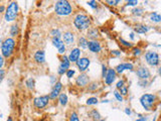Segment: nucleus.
I'll return each mask as SVG.
<instances>
[{
	"mask_svg": "<svg viewBox=\"0 0 161 121\" xmlns=\"http://www.w3.org/2000/svg\"><path fill=\"white\" fill-rule=\"evenodd\" d=\"M55 11L59 16H67L73 12V7L69 1L66 0H59L55 4Z\"/></svg>",
	"mask_w": 161,
	"mask_h": 121,
	"instance_id": "obj_1",
	"label": "nucleus"
},
{
	"mask_svg": "<svg viewBox=\"0 0 161 121\" xmlns=\"http://www.w3.org/2000/svg\"><path fill=\"white\" fill-rule=\"evenodd\" d=\"M74 24L79 30L83 31L86 29H89L91 26V19L90 17L86 14L83 13H79L76 15L74 19Z\"/></svg>",
	"mask_w": 161,
	"mask_h": 121,
	"instance_id": "obj_2",
	"label": "nucleus"
},
{
	"mask_svg": "<svg viewBox=\"0 0 161 121\" xmlns=\"http://www.w3.org/2000/svg\"><path fill=\"white\" fill-rule=\"evenodd\" d=\"M14 49H15V41L12 37H7L2 41L1 54L4 58H9L13 54Z\"/></svg>",
	"mask_w": 161,
	"mask_h": 121,
	"instance_id": "obj_3",
	"label": "nucleus"
},
{
	"mask_svg": "<svg viewBox=\"0 0 161 121\" xmlns=\"http://www.w3.org/2000/svg\"><path fill=\"white\" fill-rule=\"evenodd\" d=\"M18 15V3L15 1H12L8 5L5 12V20L6 21H13Z\"/></svg>",
	"mask_w": 161,
	"mask_h": 121,
	"instance_id": "obj_4",
	"label": "nucleus"
},
{
	"mask_svg": "<svg viewBox=\"0 0 161 121\" xmlns=\"http://www.w3.org/2000/svg\"><path fill=\"white\" fill-rule=\"evenodd\" d=\"M156 96L153 94H144L141 96L140 103L145 110H151L153 107V104L155 103Z\"/></svg>",
	"mask_w": 161,
	"mask_h": 121,
	"instance_id": "obj_5",
	"label": "nucleus"
},
{
	"mask_svg": "<svg viewBox=\"0 0 161 121\" xmlns=\"http://www.w3.org/2000/svg\"><path fill=\"white\" fill-rule=\"evenodd\" d=\"M145 60L147 62L148 65L152 66V67H156L159 65L160 63V59H159V55L157 54L156 52H147L145 54Z\"/></svg>",
	"mask_w": 161,
	"mask_h": 121,
	"instance_id": "obj_6",
	"label": "nucleus"
},
{
	"mask_svg": "<svg viewBox=\"0 0 161 121\" xmlns=\"http://www.w3.org/2000/svg\"><path fill=\"white\" fill-rule=\"evenodd\" d=\"M71 62L69 60V57H67L66 55H63L62 57V60H60V65L58 69V74L59 75H63L64 73H67L70 70Z\"/></svg>",
	"mask_w": 161,
	"mask_h": 121,
	"instance_id": "obj_7",
	"label": "nucleus"
},
{
	"mask_svg": "<svg viewBox=\"0 0 161 121\" xmlns=\"http://www.w3.org/2000/svg\"><path fill=\"white\" fill-rule=\"evenodd\" d=\"M49 100H51V98H49V95L40 96V97H37V98L34 99L33 104H34V106L36 108L42 109V108H44L45 106L48 104Z\"/></svg>",
	"mask_w": 161,
	"mask_h": 121,
	"instance_id": "obj_8",
	"label": "nucleus"
},
{
	"mask_svg": "<svg viewBox=\"0 0 161 121\" xmlns=\"http://www.w3.org/2000/svg\"><path fill=\"white\" fill-rule=\"evenodd\" d=\"M76 64H77V67H78L79 71H80L81 73H85L86 71L89 69V66H90V64H91V60L89 58L84 57V58H81L80 60H79Z\"/></svg>",
	"mask_w": 161,
	"mask_h": 121,
	"instance_id": "obj_9",
	"label": "nucleus"
},
{
	"mask_svg": "<svg viewBox=\"0 0 161 121\" xmlns=\"http://www.w3.org/2000/svg\"><path fill=\"white\" fill-rule=\"evenodd\" d=\"M52 45H55V47L58 49V51H59V55H64V52H66V45H64V42L62 40L60 37H52Z\"/></svg>",
	"mask_w": 161,
	"mask_h": 121,
	"instance_id": "obj_10",
	"label": "nucleus"
},
{
	"mask_svg": "<svg viewBox=\"0 0 161 121\" xmlns=\"http://www.w3.org/2000/svg\"><path fill=\"white\" fill-rule=\"evenodd\" d=\"M136 75H137V77L140 80H147V79H149V78H150V76H151L150 71L146 67L138 68L137 72H136Z\"/></svg>",
	"mask_w": 161,
	"mask_h": 121,
	"instance_id": "obj_11",
	"label": "nucleus"
},
{
	"mask_svg": "<svg viewBox=\"0 0 161 121\" xmlns=\"http://www.w3.org/2000/svg\"><path fill=\"white\" fill-rule=\"evenodd\" d=\"M89 83H90V78L85 73H82L76 80V84L79 87H86Z\"/></svg>",
	"mask_w": 161,
	"mask_h": 121,
	"instance_id": "obj_12",
	"label": "nucleus"
},
{
	"mask_svg": "<svg viewBox=\"0 0 161 121\" xmlns=\"http://www.w3.org/2000/svg\"><path fill=\"white\" fill-rule=\"evenodd\" d=\"M63 89V84L60 83V82H56L55 84V86H53L52 92L49 93V98L51 99H56V97H59L60 95V91H62Z\"/></svg>",
	"mask_w": 161,
	"mask_h": 121,
	"instance_id": "obj_13",
	"label": "nucleus"
},
{
	"mask_svg": "<svg viewBox=\"0 0 161 121\" xmlns=\"http://www.w3.org/2000/svg\"><path fill=\"white\" fill-rule=\"evenodd\" d=\"M81 49L79 48H75L71 51L69 55V60L71 63H77L81 58Z\"/></svg>",
	"mask_w": 161,
	"mask_h": 121,
	"instance_id": "obj_14",
	"label": "nucleus"
},
{
	"mask_svg": "<svg viewBox=\"0 0 161 121\" xmlns=\"http://www.w3.org/2000/svg\"><path fill=\"white\" fill-rule=\"evenodd\" d=\"M116 70L115 69H108V72L105 77V83L107 85H111L113 84V82L116 80Z\"/></svg>",
	"mask_w": 161,
	"mask_h": 121,
	"instance_id": "obj_15",
	"label": "nucleus"
},
{
	"mask_svg": "<svg viewBox=\"0 0 161 121\" xmlns=\"http://www.w3.org/2000/svg\"><path fill=\"white\" fill-rule=\"evenodd\" d=\"M89 51L92 52V53H100L102 49V47H101V44H100V41H89Z\"/></svg>",
	"mask_w": 161,
	"mask_h": 121,
	"instance_id": "obj_16",
	"label": "nucleus"
},
{
	"mask_svg": "<svg viewBox=\"0 0 161 121\" xmlns=\"http://www.w3.org/2000/svg\"><path fill=\"white\" fill-rule=\"evenodd\" d=\"M63 41L67 45H71L75 42V34L71 31H66L63 35Z\"/></svg>",
	"mask_w": 161,
	"mask_h": 121,
	"instance_id": "obj_17",
	"label": "nucleus"
},
{
	"mask_svg": "<svg viewBox=\"0 0 161 121\" xmlns=\"http://www.w3.org/2000/svg\"><path fill=\"white\" fill-rule=\"evenodd\" d=\"M34 60L38 64H44L45 63V54L42 49H39L34 54Z\"/></svg>",
	"mask_w": 161,
	"mask_h": 121,
	"instance_id": "obj_18",
	"label": "nucleus"
},
{
	"mask_svg": "<svg viewBox=\"0 0 161 121\" xmlns=\"http://www.w3.org/2000/svg\"><path fill=\"white\" fill-rule=\"evenodd\" d=\"M88 37L91 38V41H97V38L99 37L98 29H97V28H95V27L89 28V30H88Z\"/></svg>",
	"mask_w": 161,
	"mask_h": 121,
	"instance_id": "obj_19",
	"label": "nucleus"
},
{
	"mask_svg": "<svg viewBox=\"0 0 161 121\" xmlns=\"http://www.w3.org/2000/svg\"><path fill=\"white\" fill-rule=\"evenodd\" d=\"M134 30L136 31L137 33H146L147 31L149 30V27L147 25H144V24H137V25L135 26Z\"/></svg>",
	"mask_w": 161,
	"mask_h": 121,
	"instance_id": "obj_20",
	"label": "nucleus"
},
{
	"mask_svg": "<svg viewBox=\"0 0 161 121\" xmlns=\"http://www.w3.org/2000/svg\"><path fill=\"white\" fill-rule=\"evenodd\" d=\"M78 45L82 49H87L89 45V41L84 37H81L78 41Z\"/></svg>",
	"mask_w": 161,
	"mask_h": 121,
	"instance_id": "obj_21",
	"label": "nucleus"
},
{
	"mask_svg": "<svg viewBox=\"0 0 161 121\" xmlns=\"http://www.w3.org/2000/svg\"><path fill=\"white\" fill-rule=\"evenodd\" d=\"M89 116H90L93 120H96V121H100V120H101V115H100V113L97 111L96 109L91 110V111L89 112Z\"/></svg>",
	"mask_w": 161,
	"mask_h": 121,
	"instance_id": "obj_22",
	"label": "nucleus"
},
{
	"mask_svg": "<svg viewBox=\"0 0 161 121\" xmlns=\"http://www.w3.org/2000/svg\"><path fill=\"white\" fill-rule=\"evenodd\" d=\"M149 17H150V20H151L152 22L158 23V22H160V21H161V15L157 13V12H152L149 15Z\"/></svg>",
	"mask_w": 161,
	"mask_h": 121,
	"instance_id": "obj_23",
	"label": "nucleus"
},
{
	"mask_svg": "<svg viewBox=\"0 0 161 121\" xmlns=\"http://www.w3.org/2000/svg\"><path fill=\"white\" fill-rule=\"evenodd\" d=\"M67 94H64V93H62L59 96V104L60 105H63V106H66L67 104Z\"/></svg>",
	"mask_w": 161,
	"mask_h": 121,
	"instance_id": "obj_24",
	"label": "nucleus"
},
{
	"mask_svg": "<svg viewBox=\"0 0 161 121\" xmlns=\"http://www.w3.org/2000/svg\"><path fill=\"white\" fill-rule=\"evenodd\" d=\"M18 33H19L18 25H17V24H13L11 28H10V35H11V37H16V35L18 34Z\"/></svg>",
	"mask_w": 161,
	"mask_h": 121,
	"instance_id": "obj_25",
	"label": "nucleus"
},
{
	"mask_svg": "<svg viewBox=\"0 0 161 121\" xmlns=\"http://www.w3.org/2000/svg\"><path fill=\"white\" fill-rule=\"evenodd\" d=\"M25 85L29 90H33L34 89V80L32 79V78H28V79L25 81Z\"/></svg>",
	"mask_w": 161,
	"mask_h": 121,
	"instance_id": "obj_26",
	"label": "nucleus"
},
{
	"mask_svg": "<svg viewBox=\"0 0 161 121\" xmlns=\"http://www.w3.org/2000/svg\"><path fill=\"white\" fill-rule=\"evenodd\" d=\"M143 12H144V10H143V8H141V7H137V8H134L133 10H132V13H133L134 15H137V16L142 15Z\"/></svg>",
	"mask_w": 161,
	"mask_h": 121,
	"instance_id": "obj_27",
	"label": "nucleus"
},
{
	"mask_svg": "<svg viewBox=\"0 0 161 121\" xmlns=\"http://www.w3.org/2000/svg\"><path fill=\"white\" fill-rule=\"evenodd\" d=\"M98 102H99L98 98L91 97L87 100V105H96V104H98Z\"/></svg>",
	"mask_w": 161,
	"mask_h": 121,
	"instance_id": "obj_28",
	"label": "nucleus"
},
{
	"mask_svg": "<svg viewBox=\"0 0 161 121\" xmlns=\"http://www.w3.org/2000/svg\"><path fill=\"white\" fill-rule=\"evenodd\" d=\"M114 96H115V98H116L119 102H122V101H123V95L121 94L118 90L114 91Z\"/></svg>",
	"mask_w": 161,
	"mask_h": 121,
	"instance_id": "obj_29",
	"label": "nucleus"
},
{
	"mask_svg": "<svg viewBox=\"0 0 161 121\" xmlns=\"http://www.w3.org/2000/svg\"><path fill=\"white\" fill-rule=\"evenodd\" d=\"M115 70H116V72L118 74H122L124 71H125V68H124V63L123 64H120V65H118L116 68H115Z\"/></svg>",
	"mask_w": 161,
	"mask_h": 121,
	"instance_id": "obj_30",
	"label": "nucleus"
},
{
	"mask_svg": "<svg viewBox=\"0 0 161 121\" xmlns=\"http://www.w3.org/2000/svg\"><path fill=\"white\" fill-rule=\"evenodd\" d=\"M51 33L52 34V37H60V31L59 28H53V29L51 31Z\"/></svg>",
	"mask_w": 161,
	"mask_h": 121,
	"instance_id": "obj_31",
	"label": "nucleus"
},
{
	"mask_svg": "<svg viewBox=\"0 0 161 121\" xmlns=\"http://www.w3.org/2000/svg\"><path fill=\"white\" fill-rule=\"evenodd\" d=\"M119 41H120L121 44L124 45V47H126V48H132V47H133V45H132L131 42L126 41L125 40H123V38H119Z\"/></svg>",
	"mask_w": 161,
	"mask_h": 121,
	"instance_id": "obj_32",
	"label": "nucleus"
},
{
	"mask_svg": "<svg viewBox=\"0 0 161 121\" xmlns=\"http://www.w3.org/2000/svg\"><path fill=\"white\" fill-rule=\"evenodd\" d=\"M70 121H80L79 119V116L76 112H71V117H70Z\"/></svg>",
	"mask_w": 161,
	"mask_h": 121,
	"instance_id": "obj_33",
	"label": "nucleus"
},
{
	"mask_svg": "<svg viewBox=\"0 0 161 121\" xmlns=\"http://www.w3.org/2000/svg\"><path fill=\"white\" fill-rule=\"evenodd\" d=\"M119 3H120L119 0H108V1H107V4H109L111 6H116L119 4Z\"/></svg>",
	"mask_w": 161,
	"mask_h": 121,
	"instance_id": "obj_34",
	"label": "nucleus"
},
{
	"mask_svg": "<svg viewBox=\"0 0 161 121\" xmlns=\"http://www.w3.org/2000/svg\"><path fill=\"white\" fill-rule=\"evenodd\" d=\"M98 87H99V84L96 83V82H94V83H92L91 85H89V90H90V91H94Z\"/></svg>",
	"mask_w": 161,
	"mask_h": 121,
	"instance_id": "obj_35",
	"label": "nucleus"
},
{
	"mask_svg": "<svg viewBox=\"0 0 161 121\" xmlns=\"http://www.w3.org/2000/svg\"><path fill=\"white\" fill-rule=\"evenodd\" d=\"M141 54H142V52H141V49L139 48H134L133 49V55L135 57H139Z\"/></svg>",
	"mask_w": 161,
	"mask_h": 121,
	"instance_id": "obj_36",
	"label": "nucleus"
},
{
	"mask_svg": "<svg viewBox=\"0 0 161 121\" xmlns=\"http://www.w3.org/2000/svg\"><path fill=\"white\" fill-rule=\"evenodd\" d=\"M124 68H125V70L132 71L133 70V65H132L131 63H124Z\"/></svg>",
	"mask_w": 161,
	"mask_h": 121,
	"instance_id": "obj_37",
	"label": "nucleus"
},
{
	"mask_svg": "<svg viewBox=\"0 0 161 121\" xmlns=\"http://www.w3.org/2000/svg\"><path fill=\"white\" fill-rule=\"evenodd\" d=\"M88 5L91 6L92 8H97L98 7V3H97L96 1H94V0H92V1H88Z\"/></svg>",
	"mask_w": 161,
	"mask_h": 121,
	"instance_id": "obj_38",
	"label": "nucleus"
},
{
	"mask_svg": "<svg viewBox=\"0 0 161 121\" xmlns=\"http://www.w3.org/2000/svg\"><path fill=\"white\" fill-rule=\"evenodd\" d=\"M138 4V1L137 0H129V1H127V6H135Z\"/></svg>",
	"mask_w": 161,
	"mask_h": 121,
	"instance_id": "obj_39",
	"label": "nucleus"
},
{
	"mask_svg": "<svg viewBox=\"0 0 161 121\" xmlns=\"http://www.w3.org/2000/svg\"><path fill=\"white\" fill-rule=\"evenodd\" d=\"M107 72H108V69H107V67L105 65H103L102 66V77L105 79V77H106V75H107Z\"/></svg>",
	"mask_w": 161,
	"mask_h": 121,
	"instance_id": "obj_40",
	"label": "nucleus"
},
{
	"mask_svg": "<svg viewBox=\"0 0 161 121\" xmlns=\"http://www.w3.org/2000/svg\"><path fill=\"white\" fill-rule=\"evenodd\" d=\"M74 75H75V71L71 70V69H70V70L67 72V77L69 78V79H71V78H73Z\"/></svg>",
	"mask_w": 161,
	"mask_h": 121,
	"instance_id": "obj_41",
	"label": "nucleus"
},
{
	"mask_svg": "<svg viewBox=\"0 0 161 121\" xmlns=\"http://www.w3.org/2000/svg\"><path fill=\"white\" fill-rule=\"evenodd\" d=\"M120 93L122 94L123 96H125V95H127V93H128V89H127V87H123V88H121L120 89Z\"/></svg>",
	"mask_w": 161,
	"mask_h": 121,
	"instance_id": "obj_42",
	"label": "nucleus"
},
{
	"mask_svg": "<svg viewBox=\"0 0 161 121\" xmlns=\"http://www.w3.org/2000/svg\"><path fill=\"white\" fill-rule=\"evenodd\" d=\"M123 87H124V81L123 80H120L117 83V89H119V90H120V89L123 88Z\"/></svg>",
	"mask_w": 161,
	"mask_h": 121,
	"instance_id": "obj_43",
	"label": "nucleus"
},
{
	"mask_svg": "<svg viewBox=\"0 0 161 121\" xmlns=\"http://www.w3.org/2000/svg\"><path fill=\"white\" fill-rule=\"evenodd\" d=\"M147 84H148L147 80H140V81H139V85H140L141 87H145Z\"/></svg>",
	"mask_w": 161,
	"mask_h": 121,
	"instance_id": "obj_44",
	"label": "nucleus"
},
{
	"mask_svg": "<svg viewBox=\"0 0 161 121\" xmlns=\"http://www.w3.org/2000/svg\"><path fill=\"white\" fill-rule=\"evenodd\" d=\"M3 79H4V70L3 69H0V81H3Z\"/></svg>",
	"mask_w": 161,
	"mask_h": 121,
	"instance_id": "obj_45",
	"label": "nucleus"
},
{
	"mask_svg": "<svg viewBox=\"0 0 161 121\" xmlns=\"http://www.w3.org/2000/svg\"><path fill=\"white\" fill-rule=\"evenodd\" d=\"M111 54H112V56H115V57H120L121 56V53L119 51H112L111 52Z\"/></svg>",
	"mask_w": 161,
	"mask_h": 121,
	"instance_id": "obj_46",
	"label": "nucleus"
},
{
	"mask_svg": "<svg viewBox=\"0 0 161 121\" xmlns=\"http://www.w3.org/2000/svg\"><path fill=\"white\" fill-rule=\"evenodd\" d=\"M4 57L3 56H1V58H0V69H2L3 68V64H4Z\"/></svg>",
	"mask_w": 161,
	"mask_h": 121,
	"instance_id": "obj_47",
	"label": "nucleus"
},
{
	"mask_svg": "<svg viewBox=\"0 0 161 121\" xmlns=\"http://www.w3.org/2000/svg\"><path fill=\"white\" fill-rule=\"evenodd\" d=\"M125 113H126V114L127 115H131V109L130 108H126V109H125Z\"/></svg>",
	"mask_w": 161,
	"mask_h": 121,
	"instance_id": "obj_48",
	"label": "nucleus"
},
{
	"mask_svg": "<svg viewBox=\"0 0 161 121\" xmlns=\"http://www.w3.org/2000/svg\"><path fill=\"white\" fill-rule=\"evenodd\" d=\"M136 121H147V118H146V117H140V118L137 119Z\"/></svg>",
	"mask_w": 161,
	"mask_h": 121,
	"instance_id": "obj_49",
	"label": "nucleus"
},
{
	"mask_svg": "<svg viewBox=\"0 0 161 121\" xmlns=\"http://www.w3.org/2000/svg\"><path fill=\"white\" fill-rule=\"evenodd\" d=\"M4 9H5V7L3 6V5H1V6H0V12H1V13H3V12H4Z\"/></svg>",
	"mask_w": 161,
	"mask_h": 121,
	"instance_id": "obj_50",
	"label": "nucleus"
},
{
	"mask_svg": "<svg viewBox=\"0 0 161 121\" xmlns=\"http://www.w3.org/2000/svg\"><path fill=\"white\" fill-rule=\"evenodd\" d=\"M130 38H131V40H134V33H130Z\"/></svg>",
	"mask_w": 161,
	"mask_h": 121,
	"instance_id": "obj_51",
	"label": "nucleus"
},
{
	"mask_svg": "<svg viewBox=\"0 0 161 121\" xmlns=\"http://www.w3.org/2000/svg\"><path fill=\"white\" fill-rule=\"evenodd\" d=\"M158 73H159V75H160V77H161V67L159 68V70H158Z\"/></svg>",
	"mask_w": 161,
	"mask_h": 121,
	"instance_id": "obj_52",
	"label": "nucleus"
},
{
	"mask_svg": "<svg viewBox=\"0 0 161 121\" xmlns=\"http://www.w3.org/2000/svg\"><path fill=\"white\" fill-rule=\"evenodd\" d=\"M7 121H12V118H11V117H9V118L7 119Z\"/></svg>",
	"mask_w": 161,
	"mask_h": 121,
	"instance_id": "obj_53",
	"label": "nucleus"
},
{
	"mask_svg": "<svg viewBox=\"0 0 161 121\" xmlns=\"http://www.w3.org/2000/svg\"><path fill=\"white\" fill-rule=\"evenodd\" d=\"M100 121H106V120H104V119H101V120H100Z\"/></svg>",
	"mask_w": 161,
	"mask_h": 121,
	"instance_id": "obj_54",
	"label": "nucleus"
},
{
	"mask_svg": "<svg viewBox=\"0 0 161 121\" xmlns=\"http://www.w3.org/2000/svg\"><path fill=\"white\" fill-rule=\"evenodd\" d=\"M83 121H87V120H83Z\"/></svg>",
	"mask_w": 161,
	"mask_h": 121,
	"instance_id": "obj_55",
	"label": "nucleus"
},
{
	"mask_svg": "<svg viewBox=\"0 0 161 121\" xmlns=\"http://www.w3.org/2000/svg\"><path fill=\"white\" fill-rule=\"evenodd\" d=\"M93 121H96V120H93Z\"/></svg>",
	"mask_w": 161,
	"mask_h": 121,
	"instance_id": "obj_56",
	"label": "nucleus"
}]
</instances>
